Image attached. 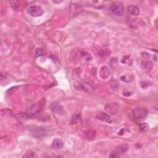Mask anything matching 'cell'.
Segmentation results:
<instances>
[{
	"mask_svg": "<svg viewBox=\"0 0 158 158\" xmlns=\"http://www.w3.org/2000/svg\"><path fill=\"white\" fill-rule=\"evenodd\" d=\"M147 110L143 108H137L133 111V117L138 120L143 119L147 116Z\"/></svg>",
	"mask_w": 158,
	"mask_h": 158,
	"instance_id": "277c9868",
	"label": "cell"
},
{
	"mask_svg": "<svg viewBox=\"0 0 158 158\" xmlns=\"http://www.w3.org/2000/svg\"><path fill=\"white\" fill-rule=\"evenodd\" d=\"M132 21L130 23V25H131L133 28H138V27H142L144 25V22L139 19H132Z\"/></svg>",
	"mask_w": 158,
	"mask_h": 158,
	"instance_id": "7c38bea8",
	"label": "cell"
},
{
	"mask_svg": "<svg viewBox=\"0 0 158 158\" xmlns=\"http://www.w3.org/2000/svg\"><path fill=\"white\" fill-rule=\"evenodd\" d=\"M140 129L143 132H147L149 129V125L147 122L144 123H141L140 124Z\"/></svg>",
	"mask_w": 158,
	"mask_h": 158,
	"instance_id": "9a60e30c",
	"label": "cell"
},
{
	"mask_svg": "<svg viewBox=\"0 0 158 158\" xmlns=\"http://www.w3.org/2000/svg\"><path fill=\"white\" fill-rule=\"evenodd\" d=\"M110 10L114 14L118 15V16H121L124 13V7L120 3H115L112 4L110 7Z\"/></svg>",
	"mask_w": 158,
	"mask_h": 158,
	"instance_id": "7a4b0ae2",
	"label": "cell"
},
{
	"mask_svg": "<svg viewBox=\"0 0 158 158\" xmlns=\"http://www.w3.org/2000/svg\"><path fill=\"white\" fill-rule=\"evenodd\" d=\"M96 118L102 122H107V123H110L112 122L111 118H110V116L105 112H100L96 116Z\"/></svg>",
	"mask_w": 158,
	"mask_h": 158,
	"instance_id": "8992f818",
	"label": "cell"
},
{
	"mask_svg": "<svg viewBox=\"0 0 158 158\" xmlns=\"http://www.w3.org/2000/svg\"><path fill=\"white\" fill-rule=\"evenodd\" d=\"M82 119H81V117L80 116H74L72 118V124H77V122H80V121H81Z\"/></svg>",
	"mask_w": 158,
	"mask_h": 158,
	"instance_id": "e0dca14e",
	"label": "cell"
},
{
	"mask_svg": "<svg viewBox=\"0 0 158 158\" xmlns=\"http://www.w3.org/2000/svg\"><path fill=\"white\" fill-rule=\"evenodd\" d=\"M141 67L145 70H151L153 68V64L149 61H143L141 63Z\"/></svg>",
	"mask_w": 158,
	"mask_h": 158,
	"instance_id": "8fae6325",
	"label": "cell"
},
{
	"mask_svg": "<svg viewBox=\"0 0 158 158\" xmlns=\"http://www.w3.org/2000/svg\"><path fill=\"white\" fill-rule=\"evenodd\" d=\"M128 12L132 15H138L140 14V9L138 7L135 5H129L127 7Z\"/></svg>",
	"mask_w": 158,
	"mask_h": 158,
	"instance_id": "30bf717a",
	"label": "cell"
},
{
	"mask_svg": "<svg viewBox=\"0 0 158 158\" xmlns=\"http://www.w3.org/2000/svg\"><path fill=\"white\" fill-rule=\"evenodd\" d=\"M119 108V104L116 102H111L104 105V109L106 111L111 114H116Z\"/></svg>",
	"mask_w": 158,
	"mask_h": 158,
	"instance_id": "3957f363",
	"label": "cell"
},
{
	"mask_svg": "<svg viewBox=\"0 0 158 158\" xmlns=\"http://www.w3.org/2000/svg\"><path fill=\"white\" fill-rule=\"evenodd\" d=\"M128 148L129 147L127 145H122L117 147L114 152H116L118 155V154H122L125 153L128 150Z\"/></svg>",
	"mask_w": 158,
	"mask_h": 158,
	"instance_id": "4fadbf2b",
	"label": "cell"
},
{
	"mask_svg": "<svg viewBox=\"0 0 158 158\" xmlns=\"http://www.w3.org/2000/svg\"><path fill=\"white\" fill-rule=\"evenodd\" d=\"M62 1H53V3H62Z\"/></svg>",
	"mask_w": 158,
	"mask_h": 158,
	"instance_id": "ac0fdd59",
	"label": "cell"
},
{
	"mask_svg": "<svg viewBox=\"0 0 158 158\" xmlns=\"http://www.w3.org/2000/svg\"><path fill=\"white\" fill-rule=\"evenodd\" d=\"M96 132L94 130L90 129L85 130L84 132V137L85 138V139L87 140H93L95 137Z\"/></svg>",
	"mask_w": 158,
	"mask_h": 158,
	"instance_id": "52a82bcc",
	"label": "cell"
},
{
	"mask_svg": "<svg viewBox=\"0 0 158 158\" xmlns=\"http://www.w3.org/2000/svg\"><path fill=\"white\" fill-rule=\"evenodd\" d=\"M51 108H52V110L54 112L58 114H59V113L61 114L62 112V106L59 104H53Z\"/></svg>",
	"mask_w": 158,
	"mask_h": 158,
	"instance_id": "5bb4252c",
	"label": "cell"
},
{
	"mask_svg": "<svg viewBox=\"0 0 158 158\" xmlns=\"http://www.w3.org/2000/svg\"><path fill=\"white\" fill-rule=\"evenodd\" d=\"M109 75H110V70L109 69V68H107L106 66H102L100 70V77L102 78L105 79L106 78H108L109 76Z\"/></svg>",
	"mask_w": 158,
	"mask_h": 158,
	"instance_id": "ba28073f",
	"label": "cell"
},
{
	"mask_svg": "<svg viewBox=\"0 0 158 158\" xmlns=\"http://www.w3.org/2000/svg\"><path fill=\"white\" fill-rule=\"evenodd\" d=\"M23 157H30V158H34V157H37V156L36 155L33 151H27L24 155L23 156Z\"/></svg>",
	"mask_w": 158,
	"mask_h": 158,
	"instance_id": "2e32d148",
	"label": "cell"
},
{
	"mask_svg": "<svg viewBox=\"0 0 158 158\" xmlns=\"http://www.w3.org/2000/svg\"><path fill=\"white\" fill-rule=\"evenodd\" d=\"M70 7L71 14H72L73 16H76V15H77L78 14L81 13L83 11V9L81 7V6H80L79 5H78V4L75 3H73L71 4Z\"/></svg>",
	"mask_w": 158,
	"mask_h": 158,
	"instance_id": "5b68a950",
	"label": "cell"
},
{
	"mask_svg": "<svg viewBox=\"0 0 158 158\" xmlns=\"http://www.w3.org/2000/svg\"><path fill=\"white\" fill-rule=\"evenodd\" d=\"M27 13L33 17H37L43 15L44 14V10L40 6L31 5L28 7L27 10Z\"/></svg>",
	"mask_w": 158,
	"mask_h": 158,
	"instance_id": "6da1fadb",
	"label": "cell"
},
{
	"mask_svg": "<svg viewBox=\"0 0 158 158\" xmlns=\"http://www.w3.org/2000/svg\"><path fill=\"white\" fill-rule=\"evenodd\" d=\"M64 147V142L61 139H55L52 143V148L55 149H60Z\"/></svg>",
	"mask_w": 158,
	"mask_h": 158,
	"instance_id": "9c48e42d",
	"label": "cell"
}]
</instances>
